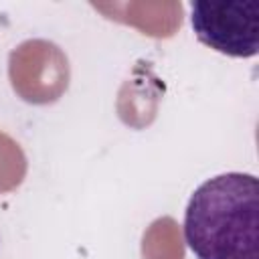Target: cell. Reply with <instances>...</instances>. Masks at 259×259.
<instances>
[{"label": "cell", "mask_w": 259, "mask_h": 259, "mask_svg": "<svg viewBox=\"0 0 259 259\" xmlns=\"http://www.w3.org/2000/svg\"><path fill=\"white\" fill-rule=\"evenodd\" d=\"M93 8L107 18L136 26L142 34L154 38H168L182 24L180 2H105L93 4Z\"/></svg>", "instance_id": "cell-4"}, {"label": "cell", "mask_w": 259, "mask_h": 259, "mask_svg": "<svg viewBox=\"0 0 259 259\" xmlns=\"http://www.w3.org/2000/svg\"><path fill=\"white\" fill-rule=\"evenodd\" d=\"M144 259H184V241L172 217L156 219L142 237Z\"/></svg>", "instance_id": "cell-6"}, {"label": "cell", "mask_w": 259, "mask_h": 259, "mask_svg": "<svg viewBox=\"0 0 259 259\" xmlns=\"http://www.w3.org/2000/svg\"><path fill=\"white\" fill-rule=\"evenodd\" d=\"M164 87L150 67L138 63L117 93V113L123 123L140 130L154 121Z\"/></svg>", "instance_id": "cell-5"}, {"label": "cell", "mask_w": 259, "mask_h": 259, "mask_svg": "<svg viewBox=\"0 0 259 259\" xmlns=\"http://www.w3.org/2000/svg\"><path fill=\"white\" fill-rule=\"evenodd\" d=\"M192 28L198 40L229 57H253L259 51V2L198 0L192 4Z\"/></svg>", "instance_id": "cell-2"}, {"label": "cell", "mask_w": 259, "mask_h": 259, "mask_svg": "<svg viewBox=\"0 0 259 259\" xmlns=\"http://www.w3.org/2000/svg\"><path fill=\"white\" fill-rule=\"evenodd\" d=\"M8 79L14 93L32 105L55 103L69 89L71 65L65 51L45 38H30L12 49Z\"/></svg>", "instance_id": "cell-3"}, {"label": "cell", "mask_w": 259, "mask_h": 259, "mask_svg": "<svg viewBox=\"0 0 259 259\" xmlns=\"http://www.w3.org/2000/svg\"><path fill=\"white\" fill-rule=\"evenodd\" d=\"M28 170L26 156L20 144L8 134L0 132V194L16 190Z\"/></svg>", "instance_id": "cell-7"}, {"label": "cell", "mask_w": 259, "mask_h": 259, "mask_svg": "<svg viewBox=\"0 0 259 259\" xmlns=\"http://www.w3.org/2000/svg\"><path fill=\"white\" fill-rule=\"evenodd\" d=\"M184 237L198 259H259V182L229 172L200 184L184 217Z\"/></svg>", "instance_id": "cell-1"}]
</instances>
